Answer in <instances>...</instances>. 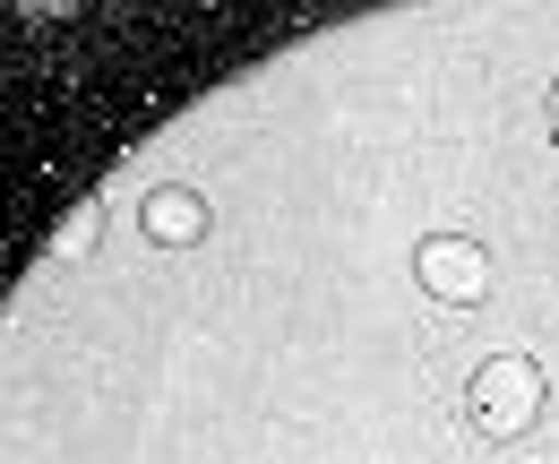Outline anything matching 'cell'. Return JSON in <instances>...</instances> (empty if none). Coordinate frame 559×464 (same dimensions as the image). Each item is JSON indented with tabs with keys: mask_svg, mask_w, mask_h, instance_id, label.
I'll use <instances>...</instances> for the list:
<instances>
[{
	"mask_svg": "<svg viewBox=\"0 0 559 464\" xmlns=\"http://www.w3.org/2000/svg\"><path fill=\"white\" fill-rule=\"evenodd\" d=\"M543 130L559 138V78H551V95H543Z\"/></svg>",
	"mask_w": 559,
	"mask_h": 464,
	"instance_id": "5",
	"label": "cell"
},
{
	"mask_svg": "<svg viewBox=\"0 0 559 464\" xmlns=\"http://www.w3.org/2000/svg\"><path fill=\"white\" fill-rule=\"evenodd\" d=\"M95 241H104V206L78 199V206H61V224H52L44 259H52V266H78V259H95Z\"/></svg>",
	"mask_w": 559,
	"mask_h": 464,
	"instance_id": "4",
	"label": "cell"
},
{
	"mask_svg": "<svg viewBox=\"0 0 559 464\" xmlns=\"http://www.w3.org/2000/svg\"><path fill=\"white\" fill-rule=\"evenodd\" d=\"M414 284L439 310H474V301H490V250L474 233H430L414 250Z\"/></svg>",
	"mask_w": 559,
	"mask_h": 464,
	"instance_id": "2",
	"label": "cell"
},
{
	"mask_svg": "<svg viewBox=\"0 0 559 464\" xmlns=\"http://www.w3.org/2000/svg\"><path fill=\"white\" fill-rule=\"evenodd\" d=\"M543 404H551V379L534 353H483L474 379H465V421L483 439H525L543 430Z\"/></svg>",
	"mask_w": 559,
	"mask_h": 464,
	"instance_id": "1",
	"label": "cell"
},
{
	"mask_svg": "<svg viewBox=\"0 0 559 464\" xmlns=\"http://www.w3.org/2000/svg\"><path fill=\"white\" fill-rule=\"evenodd\" d=\"M139 224H146L155 250H199L215 215H207V199H199L190 181H164V190H146V199H139Z\"/></svg>",
	"mask_w": 559,
	"mask_h": 464,
	"instance_id": "3",
	"label": "cell"
}]
</instances>
